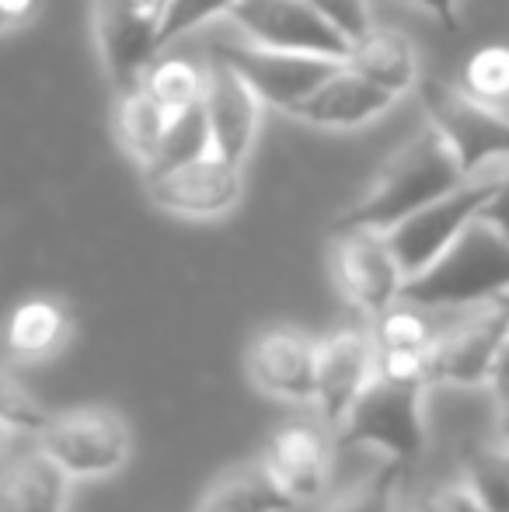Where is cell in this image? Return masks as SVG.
<instances>
[{"instance_id": "ac0fdd59", "label": "cell", "mask_w": 509, "mask_h": 512, "mask_svg": "<svg viewBox=\"0 0 509 512\" xmlns=\"http://www.w3.org/2000/svg\"><path fill=\"white\" fill-rule=\"evenodd\" d=\"M74 478L39 446L0 464V512H70Z\"/></svg>"}, {"instance_id": "9a60e30c", "label": "cell", "mask_w": 509, "mask_h": 512, "mask_svg": "<svg viewBox=\"0 0 509 512\" xmlns=\"http://www.w3.org/2000/svg\"><path fill=\"white\" fill-rule=\"evenodd\" d=\"M318 338L297 328H269L248 349V380L265 398L283 405H314Z\"/></svg>"}, {"instance_id": "74e56055", "label": "cell", "mask_w": 509, "mask_h": 512, "mask_svg": "<svg viewBox=\"0 0 509 512\" xmlns=\"http://www.w3.org/2000/svg\"><path fill=\"white\" fill-rule=\"evenodd\" d=\"M492 384H496V387H509V342H506L503 356H499V363H496V373H492ZM492 384H489V387H492Z\"/></svg>"}, {"instance_id": "8fae6325", "label": "cell", "mask_w": 509, "mask_h": 512, "mask_svg": "<svg viewBox=\"0 0 509 512\" xmlns=\"http://www.w3.org/2000/svg\"><path fill=\"white\" fill-rule=\"evenodd\" d=\"M332 279L363 321L398 304L405 286V272L381 230H335Z\"/></svg>"}, {"instance_id": "4316f807", "label": "cell", "mask_w": 509, "mask_h": 512, "mask_svg": "<svg viewBox=\"0 0 509 512\" xmlns=\"http://www.w3.org/2000/svg\"><path fill=\"white\" fill-rule=\"evenodd\" d=\"M457 84H461L471 98H478V102L509 112V46L506 42L478 46L475 53L464 60Z\"/></svg>"}, {"instance_id": "1f68e13d", "label": "cell", "mask_w": 509, "mask_h": 512, "mask_svg": "<svg viewBox=\"0 0 509 512\" xmlns=\"http://www.w3.org/2000/svg\"><path fill=\"white\" fill-rule=\"evenodd\" d=\"M311 7L325 21H332L349 42L360 39L363 32L374 28V11H370V0H311Z\"/></svg>"}, {"instance_id": "ab89813d", "label": "cell", "mask_w": 509, "mask_h": 512, "mask_svg": "<svg viewBox=\"0 0 509 512\" xmlns=\"http://www.w3.org/2000/svg\"><path fill=\"white\" fill-rule=\"evenodd\" d=\"M4 32H11V28H7V21H4V18H0V35H4Z\"/></svg>"}, {"instance_id": "7402d4cb", "label": "cell", "mask_w": 509, "mask_h": 512, "mask_svg": "<svg viewBox=\"0 0 509 512\" xmlns=\"http://www.w3.org/2000/svg\"><path fill=\"white\" fill-rule=\"evenodd\" d=\"M196 512H297V506L272 481L262 460H245L206 488Z\"/></svg>"}, {"instance_id": "52a82bcc", "label": "cell", "mask_w": 509, "mask_h": 512, "mask_svg": "<svg viewBox=\"0 0 509 512\" xmlns=\"http://www.w3.org/2000/svg\"><path fill=\"white\" fill-rule=\"evenodd\" d=\"M415 91L426 108V122L443 136L464 175H475L509 154V112L471 98L457 81L419 77Z\"/></svg>"}, {"instance_id": "484cf974", "label": "cell", "mask_w": 509, "mask_h": 512, "mask_svg": "<svg viewBox=\"0 0 509 512\" xmlns=\"http://www.w3.org/2000/svg\"><path fill=\"white\" fill-rule=\"evenodd\" d=\"M370 335L381 352H426L440 324L429 321L426 307H415L408 300H398L377 317H370Z\"/></svg>"}, {"instance_id": "d6986e66", "label": "cell", "mask_w": 509, "mask_h": 512, "mask_svg": "<svg viewBox=\"0 0 509 512\" xmlns=\"http://www.w3.org/2000/svg\"><path fill=\"white\" fill-rule=\"evenodd\" d=\"M74 335V314L56 297H25L7 314L4 349L14 363H46L60 356Z\"/></svg>"}, {"instance_id": "ffe728a7", "label": "cell", "mask_w": 509, "mask_h": 512, "mask_svg": "<svg viewBox=\"0 0 509 512\" xmlns=\"http://www.w3.org/2000/svg\"><path fill=\"white\" fill-rule=\"evenodd\" d=\"M346 67H353L356 74H363L367 81H374L377 88L391 91L394 98L415 91L422 77L419 67V49L405 32L374 25L370 32H363L360 39L349 42Z\"/></svg>"}, {"instance_id": "60d3db41", "label": "cell", "mask_w": 509, "mask_h": 512, "mask_svg": "<svg viewBox=\"0 0 509 512\" xmlns=\"http://www.w3.org/2000/svg\"><path fill=\"white\" fill-rule=\"evenodd\" d=\"M503 457H506V464H509V450H503Z\"/></svg>"}, {"instance_id": "e575fe53", "label": "cell", "mask_w": 509, "mask_h": 512, "mask_svg": "<svg viewBox=\"0 0 509 512\" xmlns=\"http://www.w3.org/2000/svg\"><path fill=\"white\" fill-rule=\"evenodd\" d=\"M492 391V443L509 450V387H489Z\"/></svg>"}, {"instance_id": "836d02e7", "label": "cell", "mask_w": 509, "mask_h": 512, "mask_svg": "<svg viewBox=\"0 0 509 512\" xmlns=\"http://www.w3.org/2000/svg\"><path fill=\"white\" fill-rule=\"evenodd\" d=\"M370 4H412V7H422L426 14H433L450 32L461 25V4H457V0H370Z\"/></svg>"}, {"instance_id": "83f0119b", "label": "cell", "mask_w": 509, "mask_h": 512, "mask_svg": "<svg viewBox=\"0 0 509 512\" xmlns=\"http://www.w3.org/2000/svg\"><path fill=\"white\" fill-rule=\"evenodd\" d=\"M461 474L489 512H509V464L496 443L471 446L461 460Z\"/></svg>"}, {"instance_id": "603a6c76", "label": "cell", "mask_w": 509, "mask_h": 512, "mask_svg": "<svg viewBox=\"0 0 509 512\" xmlns=\"http://www.w3.org/2000/svg\"><path fill=\"white\" fill-rule=\"evenodd\" d=\"M171 112L143 88L140 81L119 88V102H116V136L123 143V150L140 164V171L147 168L157 157L164 133H168Z\"/></svg>"}, {"instance_id": "7a4b0ae2", "label": "cell", "mask_w": 509, "mask_h": 512, "mask_svg": "<svg viewBox=\"0 0 509 512\" xmlns=\"http://www.w3.org/2000/svg\"><path fill=\"white\" fill-rule=\"evenodd\" d=\"M509 290V237L475 220L426 272L405 279L401 300L426 310L492 304Z\"/></svg>"}, {"instance_id": "8d00e7d4", "label": "cell", "mask_w": 509, "mask_h": 512, "mask_svg": "<svg viewBox=\"0 0 509 512\" xmlns=\"http://www.w3.org/2000/svg\"><path fill=\"white\" fill-rule=\"evenodd\" d=\"M14 436H21L14 425H7L4 418H0V464H4L7 457L14 453Z\"/></svg>"}, {"instance_id": "d4e9b609", "label": "cell", "mask_w": 509, "mask_h": 512, "mask_svg": "<svg viewBox=\"0 0 509 512\" xmlns=\"http://www.w3.org/2000/svg\"><path fill=\"white\" fill-rule=\"evenodd\" d=\"M206 154H213V136H210V122H206L203 105L185 108V112L171 115L168 133H164L161 147H157V157L143 168V175L182 168V164L199 161V157H206Z\"/></svg>"}, {"instance_id": "6da1fadb", "label": "cell", "mask_w": 509, "mask_h": 512, "mask_svg": "<svg viewBox=\"0 0 509 512\" xmlns=\"http://www.w3.org/2000/svg\"><path fill=\"white\" fill-rule=\"evenodd\" d=\"M464 171L443 136L433 126H419L391 157L381 164L374 185L335 216V230H381L387 234L429 206L433 199L447 196L450 189L464 182Z\"/></svg>"}, {"instance_id": "f546056e", "label": "cell", "mask_w": 509, "mask_h": 512, "mask_svg": "<svg viewBox=\"0 0 509 512\" xmlns=\"http://www.w3.org/2000/svg\"><path fill=\"white\" fill-rule=\"evenodd\" d=\"M408 512H489L482 506V499L475 495L471 481L457 474H443V478L429 481L415 492Z\"/></svg>"}, {"instance_id": "e0dca14e", "label": "cell", "mask_w": 509, "mask_h": 512, "mask_svg": "<svg viewBox=\"0 0 509 512\" xmlns=\"http://www.w3.org/2000/svg\"><path fill=\"white\" fill-rule=\"evenodd\" d=\"M95 39L102 63L116 88H129L143 77L147 63L161 53L157 46V21L136 18L119 0H91Z\"/></svg>"}, {"instance_id": "4fadbf2b", "label": "cell", "mask_w": 509, "mask_h": 512, "mask_svg": "<svg viewBox=\"0 0 509 512\" xmlns=\"http://www.w3.org/2000/svg\"><path fill=\"white\" fill-rule=\"evenodd\" d=\"M377 380V342L370 324H346L318 338V370H314V411L332 429L346 422L356 401Z\"/></svg>"}, {"instance_id": "9c48e42d", "label": "cell", "mask_w": 509, "mask_h": 512, "mask_svg": "<svg viewBox=\"0 0 509 512\" xmlns=\"http://www.w3.org/2000/svg\"><path fill=\"white\" fill-rule=\"evenodd\" d=\"M210 56L231 63L241 77L255 88L262 105L276 108L283 115H293L297 105L332 74L342 67V60H328V56H304V53H283V49H269L241 39H217Z\"/></svg>"}, {"instance_id": "4dcf8cb0", "label": "cell", "mask_w": 509, "mask_h": 512, "mask_svg": "<svg viewBox=\"0 0 509 512\" xmlns=\"http://www.w3.org/2000/svg\"><path fill=\"white\" fill-rule=\"evenodd\" d=\"M0 418L14 425L21 436H35L49 418V408L7 366H0Z\"/></svg>"}, {"instance_id": "cb8c5ba5", "label": "cell", "mask_w": 509, "mask_h": 512, "mask_svg": "<svg viewBox=\"0 0 509 512\" xmlns=\"http://www.w3.org/2000/svg\"><path fill=\"white\" fill-rule=\"evenodd\" d=\"M140 84L157 98L171 115L185 112V108L203 105V91H206V63H196L189 56H175V53H157L147 63Z\"/></svg>"}, {"instance_id": "d6a6232c", "label": "cell", "mask_w": 509, "mask_h": 512, "mask_svg": "<svg viewBox=\"0 0 509 512\" xmlns=\"http://www.w3.org/2000/svg\"><path fill=\"white\" fill-rule=\"evenodd\" d=\"M478 220H485L489 227H496L499 234L509 237V154L499 161V185H496V192H492L489 203H485Z\"/></svg>"}, {"instance_id": "7c38bea8", "label": "cell", "mask_w": 509, "mask_h": 512, "mask_svg": "<svg viewBox=\"0 0 509 512\" xmlns=\"http://www.w3.org/2000/svg\"><path fill=\"white\" fill-rule=\"evenodd\" d=\"M147 199L157 209L182 220H220L234 213L245 196V168L224 161L217 154H206L182 168L143 175Z\"/></svg>"}, {"instance_id": "ba28073f", "label": "cell", "mask_w": 509, "mask_h": 512, "mask_svg": "<svg viewBox=\"0 0 509 512\" xmlns=\"http://www.w3.org/2000/svg\"><path fill=\"white\" fill-rule=\"evenodd\" d=\"M335 453H339L335 429L318 411L307 408L304 415L286 418L283 425L272 429L258 460L300 512L332 488Z\"/></svg>"}, {"instance_id": "277c9868", "label": "cell", "mask_w": 509, "mask_h": 512, "mask_svg": "<svg viewBox=\"0 0 509 512\" xmlns=\"http://www.w3.org/2000/svg\"><path fill=\"white\" fill-rule=\"evenodd\" d=\"M32 439L74 481L112 478L129 464V453H133L129 422L116 408L105 405L49 411L46 425Z\"/></svg>"}, {"instance_id": "30bf717a", "label": "cell", "mask_w": 509, "mask_h": 512, "mask_svg": "<svg viewBox=\"0 0 509 512\" xmlns=\"http://www.w3.org/2000/svg\"><path fill=\"white\" fill-rule=\"evenodd\" d=\"M234 28L248 42L283 53H304V56H328L342 60L349 56V39L325 21L311 7V0H241L227 14Z\"/></svg>"}, {"instance_id": "3957f363", "label": "cell", "mask_w": 509, "mask_h": 512, "mask_svg": "<svg viewBox=\"0 0 509 512\" xmlns=\"http://www.w3.org/2000/svg\"><path fill=\"white\" fill-rule=\"evenodd\" d=\"M426 391V384L377 377L335 429L339 450H377L384 460L415 467L429 443Z\"/></svg>"}, {"instance_id": "f1b7e54d", "label": "cell", "mask_w": 509, "mask_h": 512, "mask_svg": "<svg viewBox=\"0 0 509 512\" xmlns=\"http://www.w3.org/2000/svg\"><path fill=\"white\" fill-rule=\"evenodd\" d=\"M238 4L241 0H168L161 14V25H157V46H161V53L175 39H182V35L199 32V28L217 18H227Z\"/></svg>"}, {"instance_id": "f35d334b", "label": "cell", "mask_w": 509, "mask_h": 512, "mask_svg": "<svg viewBox=\"0 0 509 512\" xmlns=\"http://www.w3.org/2000/svg\"><path fill=\"white\" fill-rule=\"evenodd\" d=\"M496 304H499V307H503V310H506V314H509V290L503 293V297H496Z\"/></svg>"}, {"instance_id": "5bb4252c", "label": "cell", "mask_w": 509, "mask_h": 512, "mask_svg": "<svg viewBox=\"0 0 509 512\" xmlns=\"http://www.w3.org/2000/svg\"><path fill=\"white\" fill-rule=\"evenodd\" d=\"M262 108V98L231 63L217 60V56L206 60L203 112L210 122L213 154L245 168L255 150L258 129H262Z\"/></svg>"}, {"instance_id": "d590c367", "label": "cell", "mask_w": 509, "mask_h": 512, "mask_svg": "<svg viewBox=\"0 0 509 512\" xmlns=\"http://www.w3.org/2000/svg\"><path fill=\"white\" fill-rule=\"evenodd\" d=\"M39 7H42V0H0V18L7 21V28H21V25H28V21L39 14Z\"/></svg>"}, {"instance_id": "44dd1931", "label": "cell", "mask_w": 509, "mask_h": 512, "mask_svg": "<svg viewBox=\"0 0 509 512\" xmlns=\"http://www.w3.org/2000/svg\"><path fill=\"white\" fill-rule=\"evenodd\" d=\"M412 471L415 467L398 464V460H381L349 485L328 488L318 502L300 512H401L408 485H412Z\"/></svg>"}, {"instance_id": "8992f818", "label": "cell", "mask_w": 509, "mask_h": 512, "mask_svg": "<svg viewBox=\"0 0 509 512\" xmlns=\"http://www.w3.org/2000/svg\"><path fill=\"white\" fill-rule=\"evenodd\" d=\"M509 342V314L492 304L461 307L450 324H440L426 349L429 387H489Z\"/></svg>"}, {"instance_id": "5b68a950", "label": "cell", "mask_w": 509, "mask_h": 512, "mask_svg": "<svg viewBox=\"0 0 509 512\" xmlns=\"http://www.w3.org/2000/svg\"><path fill=\"white\" fill-rule=\"evenodd\" d=\"M496 185H499V161L475 171V175H468L457 189H450L447 196L433 199V203L422 206L419 213H412L408 220H401L398 227L387 230L384 237H387V244H391L405 279L426 272L429 265L482 216V209L492 199Z\"/></svg>"}, {"instance_id": "2e32d148", "label": "cell", "mask_w": 509, "mask_h": 512, "mask_svg": "<svg viewBox=\"0 0 509 512\" xmlns=\"http://www.w3.org/2000/svg\"><path fill=\"white\" fill-rule=\"evenodd\" d=\"M394 102L398 98L391 91L377 88L374 81L342 63L297 105L293 119L318 129H360L391 112Z\"/></svg>"}]
</instances>
